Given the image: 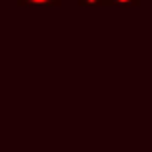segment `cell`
Segmentation results:
<instances>
[{
  "mask_svg": "<svg viewBox=\"0 0 152 152\" xmlns=\"http://www.w3.org/2000/svg\"><path fill=\"white\" fill-rule=\"evenodd\" d=\"M81 8H112L114 0H77Z\"/></svg>",
  "mask_w": 152,
  "mask_h": 152,
  "instance_id": "obj_2",
  "label": "cell"
},
{
  "mask_svg": "<svg viewBox=\"0 0 152 152\" xmlns=\"http://www.w3.org/2000/svg\"><path fill=\"white\" fill-rule=\"evenodd\" d=\"M115 6H121V8H139L141 6V0H114Z\"/></svg>",
  "mask_w": 152,
  "mask_h": 152,
  "instance_id": "obj_3",
  "label": "cell"
},
{
  "mask_svg": "<svg viewBox=\"0 0 152 152\" xmlns=\"http://www.w3.org/2000/svg\"><path fill=\"white\" fill-rule=\"evenodd\" d=\"M62 0H18L19 8H56Z\"/></svg>",
  "mask_w": 152,
  "mask_h": 152,
  "instance_id": "obj_1",
  "label": "cell"
}]
</instances>
